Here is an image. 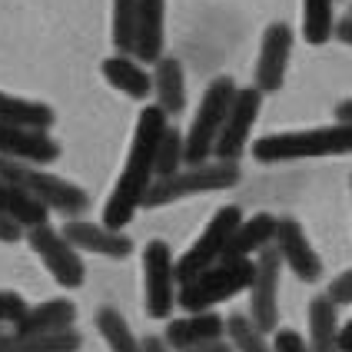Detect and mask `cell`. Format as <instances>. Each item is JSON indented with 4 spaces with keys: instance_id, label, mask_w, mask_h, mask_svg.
<instances>
[{
    "instance_id": "obj_37",
    "label": "cell",
    "mask_w": 352,
    "mask_h": 352,
    "mask_svg": "<svg viewBox=\"0 0 352 352\" xmlns=\"http://www.w3.org/2000/svg\"><path fill=\"white\" fill-rule=\"evenodd\" d=\"M190 352H236L233 346H230V339H219V342H206V346H196V349Z\"/></svg>"
},
{
    "instance_id": "obj_14",
    "label": "cell",
    "mask_w": 352,
    "mask_h": 352,
    "mask_svg": "<svg viewBox=\"0 0 352 352\" xmlns=\"http://www.w3.org/2000/svg\"><path fill=\"white\" fill-rule=\"evenodd\" d=\"M0 157L43 166L60 157V143L47 137V130H27V126H0Z\"/></svg>"
},
{
    "instance_id": "obj_6",
    "label": "cell",
    "mask_w": 352,
    "mask_h": 352,
    "mask_svg": "<svg viewBox=\"0 0 352 352\" xmlns=\"http://www.w3.org/2000/svg\"><path fill=\"white\" fill-rule=\"evenodd\" d=\"M0 179L23 186L27 193H34L40 203H47L50 210H57L63 216H80L90 206V196L83 193L77 183H70L63 176L43 173V170L30 166V163H17V160L0 157Z\"/></svg>"
},
{
    "instance_id": "obj_27",
    "label": "cell",
    "mask_w": 352,
    "mask_h": 352,
    "mask_svg": "<svg viewBox=\"0 0 352 352\" xmlns=\"http://www.w3.org/2000/svg\"><path fill=\"white\" fill-rule=\"evenodd\" d=\"M333 0H302V37L306 43H326L333 37Z\"/></svg>"
},
{
    "instance_id": "obj_12",
    "label": "cell",
    "mask_w": 352,
    "mask_h": 352,
    "mask_svg": "<svg viewBox=\"0 0 352 352\" xmlns=\"http://www.w3.org/2000/svg\"><path fill=\"white\" fill-rule=\"evenodd\" d=\"M293 50V30L286 23H270L259 47V63H256V90L259 94H276L286 80V63Z\"/></svg>"
},
{
    "instance_id": "obj_2",
    "label": "cell",
    "mask_w": 352,
    "mask_h": 352,
    "mask_svg": "<svg viewBox=\"0 0 352 352\" xmlns=\"http://www.w3.org/2000/svg\"><path fill=\"white\" fill-rule=\"evenodd\" d=\"M352 153V123L313 126L270 133L253 143V157L259 163H286V160H316V157H346Z\"/></svg>"
},
{
    "instance_id": "obj_4",
    "label": "cell",
    "mask_w": 352,
    "mask_h": 352,
    "mask_svg": "<svg viewBox=\"0 0 352 352\" xmlns=\"http://www.w3.org/2000/svg\"><path fill=\"white\" fill-rule=\"evenodd\" d=\"M236 94H239V87L230 77H216L206 87L203 103L193 117V126L186 130V163L190 166H199V163H206V157H213L216 140L223 133V123L230 117Z\"/></svg>"
},
{
    "instance_id": "obj_35",
    "label": "cell",
    "mask_w": 352,
    "mask_h": 352,
    "mask_svg": "<svg viewBox=\"0 0 352 352\" xmlns=\"http://www.w3.org/2000/svg\"><path fill=\"white\" fill-rule=\"evenodd\" d=\"M143 352H173V349H170V342H166V339H160V336H146V339H143Z\"/></svg>"
},
{
    "instance_id": "obj_39",
    "label": "cell",
    "mask_w": 352,
    "mask_h": 352,
    "mask_svg": "<svg viewBox=\"0 0 352 352\" xmlns=\"http://www.w3.org/2000/svg\"><path fill=\"white\" fill-rule=\"evenodd\" d=\"M336 120H339V123H352V100L336 107Z\"/></svg>"
},
{
    "instance_id": "obj_1",
    "label": "cell",
    "mask_w": 352,
    "mask_h": 352,
    "mask_svg": "<svg viewBox=\"0 0 352 352\" xmlns=\"http://www.w3.org/2000/svg\"><path fill=\"white\" fill-rule=\"evenodd\" d=\"M166 130H170V123H166V113L160 107H143L140 110L126 166H123L117 186H113V193L103 206V226L123 230L133 219V213L143 206L150 186L157 183V153Z\"/></svg>"
},
{
    "instance_id": "obj_16",
    "label": "cell",
    "mask_w": 352,
    "mask_h": 352,
    "mask_svg": "<svg viewBox=\"0 0 352 352\" xmlns=\"http://www.w3.org/2000/svg\"><path fill=\"white\" fill-rule=\"evenodd\" d=\"M63 236L83 250V253H97V256H110V259H123V256H130L133 250V243H130V236H123L120 230H110V226H103V223H83V219H70L67 226H63Z\"/></svg>"
},
{
    "instance_id": "obj_25",
    "label": "cell",
    "mask_w": 352,
    "mask_h": 352,
    "mask_svg": "<svg viewBox=\"0 0 352 352\" xmlns=\"http://www.w3.org/2000/svg\"><path fill=\"white\" fill-rule=\"evenodd\" d=\"M80 339L74 329L57 336H14V333H0V352H77Z\"/></svg>"
},
{
    "instance_id": "obj_18",
    "label": "cell",
    "mask_w": 352,
    "mask_h": 352,
    "mask_svg": "<svg viewBox=\"0 0 352 352\" xmlns=\"http://www.w3.org/2000/svg\"><path fill=\"white\" fill-rule=\"evenodd\" d=\"M163 17H166V0H140L137 40H133L137 60H146V63L163 60Z\"/></svg>"
},
{
    "instance_id": "obj_29",
    "label": "cell",
    "mask_w": 352,
    "mask_h": 352,
    "mask_svg": "<svg viewBox=\"0 0 352 352\" xmlns=\"http://www.w3.org/2000/svg\"><path fill=\"white\" fill-rule=\"evenodd\" d=\"M137 10H140V0H113V47L120 54H133Z\"/></svg>"
},
{
    "instance_id": "obj_10",
    "label": "cell",
    "mask_w": 352,
    "mask_h": 352,
    "mask_svg": "<svg viewBox=\"0 0 352 352\" xmlns=\"http://www.w3.org/2000/svg\"><path fill=\"white\" fill-rule=\"evenodd\" d=\"M279 266H283V256L276 246H266L256 256V279L250 286V319L263 333L279 329Z\"/></svg>"
},
{
    "instance_id": "obj_7",
    "label": "cell",
    "mask_w": 352,
    "mask_h": 352,
    "mask_svg": "<svg viewBox=\"0 0 352 352\" xmlns=\"http://www.w3.org/2000/svg\"><path fill=\"white\" fill-rule=\"evenodd\" d=\"M239 223H243L239 206H223V210L210 219V226L199 233V239H196L193 246L176 259L179 286H183V283H190V279H196L203 270L216 266V263L226 256V246H230V239H233V233H236V226H239Z\"/></svg>"
},
{
    "instance_id": "obj_5",
    "label": "cell",
    "mask_w": 352,
    "mask_h": 352,
    "mask_svg": "<svg viewBox=\"0 0 352 352\" xmlns=\"http://www.w3.org/2000/svg\"><path fill=\"white\" fill-rule=\"evenodd\" d=\"M239 183V166L230 160H216V163H199L190 170H179L173 176H163L150 186V193L143 199L146 210H157L176 199H186L196 193H213V190H230Z\"/></svg>"
},
{
    "instance_id": "obj_17",
    "label": "cell",
    "mask_w": 352,
    "mask_h": 352,
    "mask_svg": "<svg viewBox=\"0 0 352 352\" xmlns=\"http://www.w3.org/2000/svg\"><path fill=\"white\" fill-rule=\"evenodd\" d=\"M77 319V306L70 299H50V302H40V306H30L27 316L14 326V336H57L67 333Z\"/></svg>"
},
{
    "instance_id": "obj_31",
    "label": "cell",
    "mask_w": 352,
    "mask_h": 352,
    "mask_svg": "<svg viewBox=\"0 0 352 352\" xmlns=\"http://www.w3.org/2000/svg\"><path fill=\"white\" fill-rule=\"evenodd\" d=\"M27 309L30 306L23 302V296L0 289V326H17L20 319L27 316Z\"/></svg>"
},
{
    "instance_id": "obj_30",
    "label": "cell",
    "mask_w": 352,
    "mask_h": 352,
    "mask_svg": "<svg viewBox=\"0 0 352 352\" xmlns=\"http://www.w3.org/2000/svg\"><path fill=\"white\" fill-rule=\"evenodd\" d=\"M183 160H186V137H179L176 130H166L163 140H160V153H157V179L179 173Z\"/></svg>"
},
{
    "instance_id": "obj_9",
    "label": "cell",
    "mask_w": 352,
    "mask_h": 352,
    "mask_svg": "<svg viewBox=\"0 0 352 352\" xmlns=\"http://www.w3.org/2000/svg\"><path fill=\"white\" fill-rule=\"evenodd\" d=\"M27 243H30V250L40 256V263L50 270V276L63 289L83 286L87 270H83L80 250L63 233H57L54 226H37V230H27Z\"/></svg>"
},
{
    "instance_id": "obj_8",
    "label": "cell",
    "mask_w": 352,
    "mask_h": 352,
    "mask_svg": "<svg viewBox=\"0 0 352 352\" xmlns=\"http://www.w3.org/2000/svg\"><path fill=\"white\" fill-rule=\"evenodd\" d=\"M179 276H176L173 250L163 239H150L143 250V296H146V313L153 319H166L173 313L176 296H179Z\"/></svg>"
},
{
    "instance_id": "obj_36",
    "label": "cell",
    "mask_w": 352,
    "mask_h": 352,
    "mask_svg": "<svg viewBox=\"0 0 352 352\" xmlns=\"http://www.w3.org/2000/svg\"><path fill=\"white\" fill-rule=\"evenodd\" d=\"M336 37L352 47V14H349L346 20H339V23H336Z\"/></svg>"
},
{
    "instance_id": "obj_32",
    "label": "cell",
    "mask_w": 352,
    "mask_h": 352,
    "mask_svg": "<svg viewBox=\"0 0 352 352\" xmlns=\"http://www.w3.org/2000/svg\"><path fill=\"white\" fill-rule=\"evenodd\" d=\"M273 352H309V342L296 333V329H276Z\"/></svg>"
},
{
    "instance_id": "obj_21",
    "label": "cell",
    "mask_w": 352,
    "mask_h": 352,
    "mask_svg": "<svg viewBox=\"0 0 352 352\" xmlns=\"http://www.w3.org/2000/svg\"><path fill=\"white\" fill-rule=\"evenodd\" d=\"M339 316L329 296H316L309 302V352H342L339 349Z\"/></svg>"
},
{
    "instance_id": "obj_26",
    "label": "cell",
    "mask_w": 352,
    "mask_h": 352,
    "mask_svg": "<svg viewBox=\"0 0 352 352\" xmlns=\"http://www.w3.org/2000/svg\"><path fill=\"white\" fill-rule=\"evenodd\" d=\"M97 329L103 333L110 352H143V342L130 333L126 319H123L117 309H110V306H103L97 313Z\"/></svg>"
},
{
    "instance_id": "obj_34",
    "label": "cell",
    "mask_w": 352,
    "mask_h": 352,
    "mask_svg": "<svg viewBox=\"0 0 352 352\" xmlns=\"http://www.w3.org/2000/svg\"><path fill=\"white\" fill-rule=\"evenodd\" d=\"M20 233H23V226H20V223H14L10 216L0 210V243H17Z\"/></svg>"
},
{
    "instance_id": "obj_22",
    "label": "cell",
    "mask_w": 352,
    "mask_h": 352,
    "mask_svg": "<svg viewBox=\"0 0 352 352\" xmlns=\"http://www.w3.org/2000/svg\"><path fill=\"white\" fill-rule=\"evenodd\" d=\"M153 90H157V107L166 117L183 113L186 107V80H183V63L173 57H163L153 74Z\"/></svg>"
},
{
    "instance_id": "obj_24",
    "label": "cell",
    "mask_w": 352,
    "mask_h": 352,
    "mask_svg": "<svg viewBox=\"0 0 352 352\" xmlns=\"http://www.w3.org/2000/svg\"><path fill=\"white\" fill-rule=\"evenodd\" d=\"M0 126H27V130H50L54 110L47 103L20 100L10 94H0Z\"/></svg>"
},
{
    "instance_id": "obj_19",
    "label": "cell",
    "mask_w": 352,
    "mask_h": 352,
    "mask_svg": "<svg viewBox=\"0 0 352 352\" xmlns=\"http://www.w3.org/2000/svg\"><path fill=\"white\" fill-rule=\"evenodd\" d=\"M276 226H279V219L270 213H256L253 219H243L236 226L223 259H253V256H259L276 239Z\"/></svg>"
},
{
    "instance_id": "obj_38",
    "label": "cell",
    "mask_w": 352,
    "mask_h": 352,
    "mask_svg": "<svg viewBox=\"0 0 352 352\" xmlns=\"http://www.w3.org/2000/svg\"><path fill=\"white\" fill-rule=\"evenodd\" d=\"M339 349L342 352H352V319L342 326V333H339Z\"/></svg>"
},
{
    "instance_id": "obj_23",
    "label": "cell",
    "mask_w": 352,
    "mask_h": 352,
    "mask_svg": "<svg viewBox=\"0 0 352 352\" xmlns=\"http://www.w3.org/2000/svg\"><path fill=\"white\" fill-rule=\"evenodd\" d=\"M103 77L110 87H117L120 94H126V97L133 100H146V94L153 90V80L150 74L140 67L137 60H130L126 54H117V57H110L103 63Z\"/></svg>"
},
{
    "instance_id": "obj_11",
    "label": "cell",
    "mask_w": 352,
    "mask_h": 352,
    "mask_svg": "<svg viewBox=\"0 0 352 352\" xmlns=\"http://www.w3.org/2000/svg\"><path fill=\"white\" fill-rule=\"evenodd\" d=\"M259 103H263V94H259L256 87H246V90L236 94L233 107H230V117L223 123V133L216 140V150H213L216 160L236 163V157L246 150L250 133H253V123H256V117H259Z\"/></svg>"
},
{
    "instance_id": "obj_15",
    "label": "cell",
    "mask_w": 352,
    "mask_h": 352,
    "mask_svg": "<svg viewBox=\"0 0 352 352\" xmlns=\"http://www.w3.org/2000/svg\"><path fill=\"white\" fill-rule=\"evenodd\" d=\"M170 349L176 352H190L196 346H206V342H219L226 339V319L216 313H190L183 319H173L166 326V336Z\"/></svg>"
},
{
    "instance_id": "obj_13",
    "label": "cell",
    "mask_w": 352,
    "mask_h": 352,
    "mask_svg": "<svg viewBox=\"0 0 352 352\" xmlns=\"http://www.w3.org/2000/svg\"><path fill=\"white\" fill-rule=\"evenodd\" d=\"M273 246L279 250L283 263H286L302 283H316V279L322 276V263H319V256H316L313 243L306 239V230H302L296 219H279Z\"/></svg>"
},
{
    "instance_id": "obj_3",
    "label": "cell",
    "mask_w": 352,
    "mask_h": 352,
    "mask_svg": "<svg viewBox=\"0 0 352 352\" xmlns=\"http://www.w3.org/2000/svg\"><path fill=\"white\" fill-rule=\"evenodd\" d=\"M253 279H256L253 259H219L216 266L203 270L196 279L183 283L176 302H179L186 313H210L213 306L239 296L243 289H250Z\"/></svg>"
},
{
    "instance_id": "obj_20",
    "label": "cell",
    "mask_w": 352,
    "mask_h": 352,
    "mask_svg": "<svg viewBox=\"0 0 352 352\" xmlns=\"http://www.w3.org/2000/svg\"><path fill=\"white\" fill-rule=\"evenodd\" d=\"M0 210L10 216L14 223H20L23 230H37V226H47V216H50V206L40 203L34 193H27L17 183H7L0 179Z\"/></svg>"
},
{
    "instance_id": "obj_28",
    "label": "cell",
    "mask_w": 352,
    "mask_h": 352,
    "mask_svg": "<svg viewBox=\"0 0 352 352\" xmlns=\"http://www.w3.org/2000/svg\"><path fill=\"white\" fill-rule=\"evenodd\" d=\"M226 339L236 352H273V346L266 342V333L256 329V322L250 316H230L226 319Z\"/></svg>"
},
{
    "instance_id": "obj_33",
    "label": "cell",
    "mask_w": 352,
    "mask_h": 352,
    "mask_svg": "<svg viewBox=\"0 0 352 352\" xmlns=\"http://www.w3.org/2000/svg\"><path fill=\"white\" fill-rule=\"evenodd\" d=\"M329 299H333L336 306H346V302H352V270H346V273L339 276V279H333V286H329Z\"/></svg>"
}]
</instances>
